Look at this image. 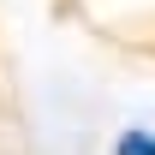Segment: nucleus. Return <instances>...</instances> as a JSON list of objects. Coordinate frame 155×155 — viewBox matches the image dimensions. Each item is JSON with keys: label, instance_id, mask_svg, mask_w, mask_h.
Listing matches in <instances>:
<instances>
[{"label": "nucleus", "instance_id": "obj_1", "mask_svg": "<svg viewBox=\"0 0 155 155\" xmlns=\"http://www.w3.org/2000/svg\"><path fill=\"white\" fill-rule=\"evenodd\" d=\"M114 155H155V131L149 125H125L114 137Z\"/></svg>", "mask_w": 155, "mask_h": 155}]
</instances>
